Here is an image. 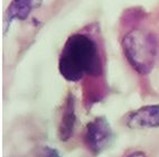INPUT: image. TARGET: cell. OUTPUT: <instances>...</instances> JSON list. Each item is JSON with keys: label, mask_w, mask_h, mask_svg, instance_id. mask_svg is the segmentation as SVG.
Segmentation results:
<instances>
[{"label": "cell", "mask_w": 159, "mask_h": 157, "mask_svg": "<svg viewBox=\"0 0 159 157\" xmlns=\"http://www.w3.org/2000/svg\"><path fill=\"white\" fill-rule=\"evenodd\" d=\"M58 70L62 76L70 82H77L84 76L102 74V58L95 40L81 33L70 36L61 53Z\"/></svg>", "instance_id": "6da1fadb"}, {"label": "cell", "mask_w": 159, "mask_h": 157, "mask_svg": "<svg viewBox=\"0 0 159 157\" xmlns=\"http://www.w3.org/2000/svg\"><path fill=\"white\" fill-rule=\"evenodd\" d=\"M125 55L131 66L140 74L151 71L156 57V44L150 35L141 30L127 34L122 40Z\"/></svg>", "instance_id": "7a4b0ae2"}, {"label": "cell", "mask_w": 159, "mask_h": 157, "mask_svg": "<svg viewBox=\"0 0 159 157\" xmlns=\"http://www.w3.org/2000/svg\"><path fill=\"white\" fill-rule=\"evenodd\" d=\"M113 130L104 117H98L86 125L84 143L93 155H99L113 143Z\"/></svg>", "instance_id": "3957f363"}, {"label": "cell", "mask_w": 159, "mask_h": 157, "mask_svg": "<svg viewBox=\"0 0 159 157\" xmlns=\"http://www.w3.org/2000/svg\"><path fill=\"white\" fill-rule=\"evenodd\" d=\"M125 123L130 129L159 128V104H149L128 114Z\"/></svg>", "instance_id": "277c9868"}, {"label": "cell", "mask_w": 159, "mask_h": 157, "mask_svg": "<svg viewBox=\"0 0 159 157\" xmlns=\"http://www.w3.org/2000/svg\"><path fill=\"white\" fill-rule=\"evenodd\" d=\"M76 122L75 114V100L71 93L66 98L65 104L63 108L62 118L58 126V137L62 141H66L72 137L74 132V127Z\"/></svg>", "instance_id": "5b68a950"}, {"label": "cell", "mask_w": 159, "mask_h": 157, "mask_svg": "<svg viewBox=\"0 0 159 157\" xmlns=\"http://www.w3.org/2000/svg\"><path fill=\"white\" fill-rule=\"evenodd\" d=\"M43 0H12L6 12L7 25L14 20H25L33 10L42 5Z\"/></svg>", "instance_id": "8992f818"}, {"label": "cell", "mask_w": 159, "mask_h": 157, "mask_svg": "<svg viewBox=\"0 0 159 157\" xmlns=\"http://www.w3.org/2000/svg\"><path fill=\"white\" fill-rule=\"evenodd\" d=\"M34 157H62L61 153L52 146H38L33 151Z\"/></svg>", "instance_id": "52a82bcc"}, {"label": "cell", "mask_w": 159, "mask_h": 157, "mask_svg": "<svg viewBox=\"0 0 159 157\" xmlns=\"http://www.w3.org/2000/svg\"><path fill=\"white\" fill-rule=\"evenodd\" d=\"M125 157H147V156H146V154L143 151H134V153H131V154H129L128 156Z\"/></svg>", "instance_id": "ba28073f"}]
</instances>
